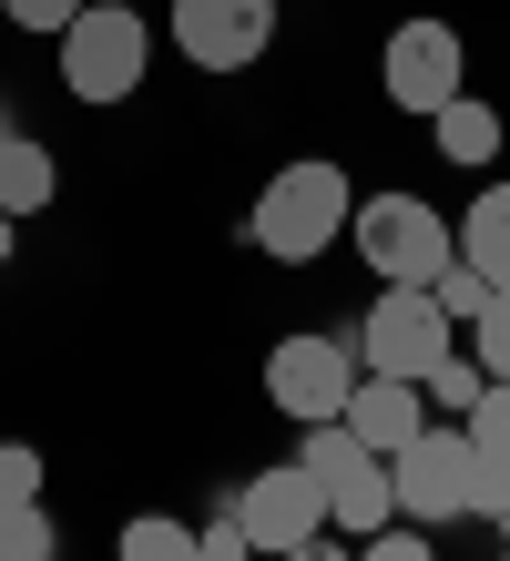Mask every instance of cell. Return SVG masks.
I'll use <instances>...</instances> for the list:
<instances>
[{
	"instance_id": "ac0fdd59",
	"label": "cell",
	"mask_w": 510,
	"mask_h": 561,
	"mask_svg": "<svg viewBox=\"0 0 510 561\" xmlns=\"http://www.w3.org/2000/svg\"><path fill=\"white\" fill-rule=\"evenodd\" d=\"M61 551V520L42 501H0V561H52Z\"/></svg>"
},
{
	"instance_id": "ba28073f",
	"label": "cell",
	"mask_w": 510,
	"mask_h": 561,
	"mask_svg": "<svg viewBox=\"0 0 510 561\" xmlns=\"http://www.w3.org/2000/svg\"><path fill=\"white\" fill-rule=\"evenodd\" d=\"M378 82H388V103L398 113H439V103H460L469 92V42L450 21H398L388 31V51H378Z\"/></svg>"
},
{
	"instance_id": "8992f818",
	"label": "cell",
	"mask_w": 510,
	"mask_h": 561,
	"mask_svg": "<svg viewBox=\"0 0 510 561\" xmlns=\"http://www.w3.org/2000/svg\"><path fill=\"white\" fill-rule=\"evenodd\" d=\"M348 347H358L367 378H429L439 357L460 347V327H450V307H439L429 286H378L367 317L348 327Z\"/></svg>"
},
{
	"instance_id": "f1b7e54d",
	"label": "cell",
	"mask_w": 510,
	"mask_h": 561,
	"mask_svg": "<svg viewBox=\"0 0 510 561\" xmlns=\"http://www.w3.org/2000/svg\"><path fill=\"white\" fill-rule=\"evenodd\" d=\"M500 561H510V551H500Z\"/></svg>"
},
{
	"instance_id": "3957f363",
	"label": "cell",
	"mask_w": 510,
	"mask_h": 561,
	"mask_svg": "<svg viewBox=\"0 0 510 561\" xmlns=\"http://www.w3.org/2000/svg\"><path fill=\"white\" fill-rule=\"evenodd\" d=\"M348 245L367 255V276L378 286H439L460 255V225L429 205V194H358L348 215Z\"/></svg>"
},
{
	"instance_id": "cb8c5ba5",
	"label": "cell",
	"mask_w": 510,
	"mask_h": 561,
	"mask_svg": "<svg viewBox=\"0 0 510 561\" xmlns=\"http://www.w3.org/2000/svg\"><path fill=\"white\" fill-rule=\"evenodd\" d=\"M429 296H439V307H450V327H469V317H480V296H490V286H480V276H469V266H460V255H450V276H439Z\"/></svg>"
},
{
	"instance_id": "44dd1931",
	"label": "cell",
	"mask_w": 510,
	"mask_h": 561,
	"mask_svg": "<svg viewBox=\"0 0 510 561\" xmlns=\"http://www.w3.org/2000/svg\"><path fill=\"white\" fill-rule=\"evenodd\" d=\"M194 531H204V561H256V541H246V520H235V501H215V511L194 520Z\"/></svg>"
},
{
	"instance_id": "5b68a950",
	"label": "cell",
	"mask_w": 510,
	"mask_h": 561,
	"mask_svg": "<svg viewBox=\"0 0 510 561\" xmlns=\"http://www.w3.org/2000/svg\"><path fill=\"white\" fill-rule=\"evenodd\" d=\"M388 490H398V520H419V531L480 520V449L460 439V419H429L408 449H388Z\"/></svg>"
},
{
	"instance_id": "484cf974",
	"label": "cell",
	"mask_w": 510,
	"mask_h": 561,
	"mask_svg": "<svg viewBox=\"0 0 510 561\" xmlns=\"http://www.w3.org/2000/svg\"><path fill=\"white\" fill-rule=\"evenodd\" d=\"M480 520H490V531H500V551H510V490H500V501H490Z\"/></svg>"
},
{
	"instance_id": "277c9868",
	"label": "cell",
	"mask_w": 510,
	"mask_h": 561,
	"mask_svg": "<svg viewBox=\"0 0 510 561\" xmlns=\"http://www.w3.org/2000/svg\"><path fill=\"white\" fill-rule=\"evenodd\" d=\"M296 470L327 490V531H348V541H367V531H388L398 520V490H388V459L358 439L348 419H317L296 439Z\"/></svg>"
},
{
	"instance_id": "52a82bcc",
	"label": "cell",
	"mask_w": 510,
	"mask_h": 561,
	"mask_svg": "<svg viewBox=\"0 0 510 561\" xmlns=\"http://www.w3.org/2000/svg\"><path fill=\"white\" fill-rule=\"evenodd\" d=\"M348 388H358V347H348V327H296V337L265 347V399H276L296 428H317L348 409Z\"/></svg>"
},
{
	"instance_id": "6da1fadb",
	"label": "cell",
	"mask_w": 510,
	"mask_h": 561,
	"mask_svg": "<svg viewBox=\"0 0 510 561\" xmlns=\"http://www.w3.org/2000/svg\"><path fill=\"white\" fill-rule=\"evenodd\" d=\"M348 215H358L348 163L296 153V163H276V174H265V194L246 205V245L276 255V266H317L327 245H348Z\"/></svg>"
},
{
	"instance_id": "e0dca14e",
	"label": "cell",
	"mask_w": 510,
	"mask_h": 561,
	"mask_svg": "<svg viewBox=\"0 0 510 561\" xmlns=\"http://www.w3.org/2000/svg\"><path fill=\"white\" fill-rule=\"evenodd\" d=\"M480 357H469V347H450V357H439V368L419 378V399H429V419H469V409H480Z\"/></svg>"
},
{
	"instance_id": "83f0119b",
	"label": "cell",
	"mask_w": 510,
	"mask_h": 561,
	"mask_svg": "<svg viewBox=\"0 0 510 561\" xmlns=\"http://www.w3.org/2000/svg\"><path fill=\"white\" fill-rule=\"evenodd\" d=\"M0 134H11V92H0Z\"/></svg>"
},
{
	"instance_id": "2e32d148",
	"label": "cell",
	"mask_w": 510,
	"mask_h": 561,
	"mask_svg": "<svg viewBox=\"0 0 510 561\" xmlns=\"http://www.w3.org/2000/svg\"><path fill=\"white\" fill-rule=\"evenodd\" d=\"M113 561H204V531H194V520H174V511H144V520H123Z\"/></svg>"
},
{
	"instance_id": "7c38bea8",
	"label": "cell",
	"mask_w": 510,
	"mask_h": 561,
	"mask_svg": "<svg viewBox=\"0 0 510 561\" xmlns=\"http://www.w3.org/2000/svg\"><path fill=\"white\" fill-rule=\"evenodd\" d=\"M460 266L480 276V286H510V174L469 194V215H460Z\"/></svg>"
},
{
	"instance_id": "7a4b0ae2",
	"label": "cell",
	"mask_w": 510,
	"mask_h": 561,
	"mask_svg": "<svg viewBox=\"0 0 510 561\" xmlns=\"http://www.w3.org/2000/svg\"><path fill=\"white\" fill-rule=\"evenodd\" d=\"M52 51H61V92L72 103H133L154 72V21H144V0H82V21Z\"/></svg>"
},
{
	"instance_id": "9c48e42d",
	"label": "cell",
	"mask_w": 510,
	"mask_h": 561,
	"mask_svg": "<svg viewBox=\"0 0 510 561\" xmlns=\"http://www.w3.org/2000/svg\"><path fill=\"white\" fill-rule=\"evenodd\" d=\"M276 11L286 0H174L163 31H174V51L194 72H246V61L276 51Z\"/></svg>"
},
{
	"instance_id": "5bb4252c",
	"label": "cell",
	"mask_w": 510,
	"mask_h": 561,
	"mask_svg": "<svg viewBox=\"0 0 510 561\" xmlns=\"http://www.w3.org/2000/svg\"><path fill=\"white\" fill-rule=\"evenodd\" d=\"M52 194H61V163H52V144L11 123V134H0V215H42Z\"/></svg>"
},
{
	"instance_id": "30bf717a",
	"label": "cell",
	"mask_w": 510,
	"mask_h": 561,
	"mask_svg": "<svg viewBox=\"0 0 510 561\" xmlns=\"http://www.w3.org/2000/svg\"><path fill=\"white\" fill-rule=\"evenodd\" d=\"M225 501H235V520H246V541H256L265 561H276V551H296V541H317V531H327V490H317V480H306V470H296V459H276V470H246V480H235V490H225Z\"/></svg>"
},
{
	"instance_id": "4fadbf2b",
	"label": "cell",
	"mask_w": 510,
	"mask_h": 561,
	"mask_svg": "<svg viewBox=\"0 0 510 561\" xmlns=\"http://www.w3.org/2000/svg\"><path fill=\"white\" fill-rule=\"evenodd\" d=\"M429 134H439V153H450V163L490 174V163H500V144H510V123H500V103L460 92V103H439V113H429Z\"/></svg>"
},
{
	"instance_id": "4316f807",
	"label": "cell",
	"mask_w": 510,
	"mask_h": 561,
	"mask_svg": "<svg viewBox=\"0 0 510 561\" xmlns=\"http://www.w3.org/2000/svg\"><path fill=\"white\" fill-rule=\"evenodd\" d=\"M11 236H21V215H0V266H11Z\"/></svg>"
},
{
	"instance_id": "8fae6325",
	"label": "cell",
	"mask_w": 510,
	"mask_h": 561,
	"mask_svg": "<svg viewBox=\"0 0 510 561\" xmlns=\"http://www.w3.org/2000/svg\"><path fill=\"white\" fill-rule=\"evenodd\" d=\"M337 419L388 459V449H408V439L429 428V399H419V378H367V368H358V388H348V409H337Z\"/></svg>"
},
{
	"instance_id": "d4e9b609",
	"label": "cell",
	"mask_w": 510,
	"mask_h": 561,
	"mask_svg": "<svg viewBox=\"0 0 510 561\" xmlns=\"http://www.w3.org/2000/svg\"><path fill=\"white\" fill-rule=\"evenodd\" d=\"M276 561H358V541H348V531H317V541H296V551H276Z\"/></svg>"
},
{
	"instance_id": "9a60e30c",
	"label": "cell",
	"mask_w": 510,
	"mask_h": 561,
	"mask_svg": "<svg viewBox=\"0 0 510 561\" xmlns=\"http://www.w3.org/2000/svg\"><path fill=\"white\" fill-rule=\"evenodd\" d=\"M460 439L480 449V511H490L500 490H510V378H490V388H480V409L460 419Z\"/></svg>"
},
{
	"instance_id": "d6986e66",
	"label": "cell",
	"mask_w": 510,
	"mask_h": 561,
	"mask_svg": "<svg viewBox=\"0 0 510 561\" xmlns=\"http://www.w3.org/2000/svg\"><path fill=\"white\" fill-rule=\"evenodd\" d=\"M460 347L480 357V378H510V286H490V296H480V317L460 327Z\"/></svg>"
},
{
	"instance_id": "7402d4cb",
	"label": "cell",
	"mask_w": 510,
	"mask_h": 561,
	"mask_svg": "<svg viewBox=\"0 0 510 561\" xmlns=\"http://www.w3.org/2000/svg\"><path fill=\"white\" fill-rule=\"evenodd\" d=\"M0 501H42V449L31 439H0Z\"/></svg>"
},
{
	"instance_id": "ffe728a7",
	"label": "cell",
	"mask_w": 510,
	"mask_h": 561,
	"mask_svg": "<svg viewBox=\"0 0 510 561\" xmlns=\"http://www.w3.org/2000/svg\"><path fill=\"white\" fill-rule=\"evenodd\" d=\"M0 21H11V31H42V42H61V31L82 21V0H0Z\"/></svg>"
},
{
	"instance_id": "603a6c76",
	"label": "cell",
	"mask_w": 510,
	"mask_h": 561,
	"mask_svg": "<svg viewBox=\"0 0 510 561\" xmlns=\"http://www.w3.org/2000/svg\"><path fill=\"white\" fill-rule=\"evenodd\" d=\"M358 561H439V551H429L419 520H388V531H367V541H358Z\"/></svg>"
}]
</instances>
